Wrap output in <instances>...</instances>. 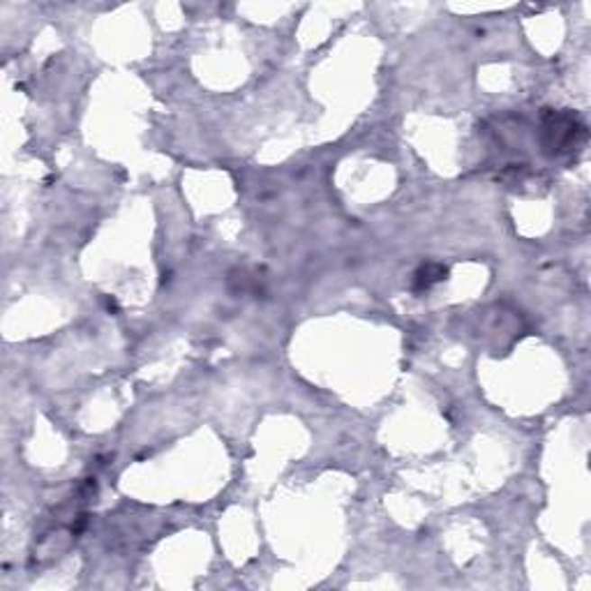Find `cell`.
Returning a JSON list of instances; mask_svg holds the SVG:
<instances>
[{
  "label": "cell",
  "mask_w": 591,
  "mask_h": 591,
  "mask_svg": "<svg viewBox=\"0 0 591 591\" xmlns=\"http://www.w3.org/2000/svg\"><path fill=\"white\" fill-rule=\"evenodd\" d=\"M585 125L570 114H545L543 118V148L545 153L557 158L561 153H570L573 148L585 141Z\"/></svg>",
  "instance_id": "cell-1"
},
{
  "label": "cell",
  "mask_w": 591,
  "mask_h": 591,
  "mask_svg": "<svg viewBox=\"0 0 591 591\" xmlns=\"http://www.w3.org/2000/svg\"><path fill=\"white\" fill-rule=\"evenodd\" d=\"M446 273H449V270L443 268V266H439V264L423 266V268H418V273L414 275V289H416V291L430 289L432 285L441 282L443 277H446Z\"/></svg>",
  "instance_id": "cell-2"
}]
</instances>
